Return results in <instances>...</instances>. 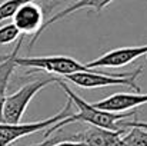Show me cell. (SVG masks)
<instances>
[{"mask_svg": "<svg viewBox=\"0 0 147 146\" xmlns=\"http://www.w3.org/2000/svg\"><path fill=\"white\" fill-rule=\"evenodd\" d=\"M147 54V45L143 46H130V48L113 49L101 54L100 57L86 63L89 69H98V67H123L129 63L134 62L139 57Z\"/></svg>", "mask_w": 147, "mask_h": 146, "instance_id": "obj_7", "label": "cell"}, {"mask_svg": "<svg viewBox=\"0 0 147 146\" xmlns=\"http://www.w3.org/2000/svg\"><path fill=\"white\" fill-rule=\"evenodd\" d=\"M59 141H61V139L60 138H50V139H46V141H43L40 143H36V145H32V146H51L54 145L56 142H59Z\"/></svg>", "mask_w": 147, "mask_h": 146, "instance_id": "obj_16", "label": "cell"}, {"mask_svg": "<svg viewBox=\"0 0 147 146\" xmlns=\"http://www.w3.org/2000/svg\"><path fill=\"white\" fill-rule=\"evenodd\" d=\"M71 106H73L71 100L67 99L64 107L59 113L53 115L51 117H47V119L37 120V122H30V123H20V122L19 123H4V122H0V146H10L17 139H22L27 135H33V133L42 132L45 129H49L50 126H53L59 120H63L71 115Z\"/></svg>", "mask_w": 147, "mask_h": 146, "instance_id": "obj_5", "label": "cell"}, {"mask_svg": "<svg viewBox=\"0 0 147 146\" xmlns=\"http://www.w3.org/2000/svg\"><path fill=\"white\" fill-rule=\"evenodd\" d=\"M120 128L126 129V128H142V129H147V122H142V120H120L119 123Z\"/></svg>", "mask_w": 147, "mask_h": 146, "instance_id": "obj_14", "label": "cell"}, {"mask_svg": "<svg viewBox=\"0 0 147 146\" xmlns=\"http://www.w3.org/2000/svg\"><path fill=\"white\" fill-rule=\"evenodd\" d=\"M13 24L20 32V35L36 36L45 23V13L36 0H29L22 3L13 14Z\"/></svg>", "mask_w": 147, "mask_h": 146, "instance_id": "obj_6", "label": "cell"}, {"mask_svg": "<svg viewBox=\"0 0 147 146\" xmlns=\"http://www.w3.org/2000/svg\"><path fill=\"white\" fill-rule=\"evenodd\" d=\"M143 65L137 66L131 72L126 73H106L97 69H90L86 72H76L67 75L61 79L69 80L70 83L84 88V89H94V88H106V86H126L136 92H142L140 85L137 83L139 76L143 73Z\"/></svg>", "mask_w": 147, "mask_h": 146, "instance_id": "obj_2", "label": "cell"}, {"mask_svg": "<svg viewBox=\"0 0 147 146\" xmlns=\"http://www.w3.org/2000/svg\"><path fill=\"white\" fill-rule=\"evenodd\" d=\"M111 1H114V0H76V1H74V3H71L70 6H67V7H64V9L59 10V12H56L54 14H51L49 19L42 24V27H40L39 33H37L36 36H33V37H32V40H30V43H29V52L32 50L33 45L39 40V37L42 36V33H43L49 26H51L53 23H56V22H59V20H61V19H64V17H67V16H70V14L76 13V12L86 10V9H90V10H94V12L100 13V12H101L107 4H110Z\"/></svg>", "mask_w": 147, "mask_h": 146, "instance_id": "obj_8", "label": "cell"}, {"mask_svg": "<svg viewBox=\"0 0 147 146\" xmlns=\"http://www.w3.org/2000/svg\"><path fill=\"white\" fill-rule=\"evenodd\" d=\"M20 36V32L13 23L4 24L0 27V45H10Z\"/></svg>", "mask_w": 147, "mask_h": 146, "instance_id": "obj_13", "label": "cell"}, {"mask_svg": "<svg viewBox=\"0 0 147 146\" xmlns=\"http://www.w3.org/2000/svg\"><path fill=\"white\" fill-rule=\"evenodd\" d=\"M56 83L64 90V93L67 95V99L71 100L73 105L77 106L79 112L77 113H71V123L74 122H86L92 126H97L103 129H109V130H119L123 129L119 126L120 120H124L130 116H133L131 112H123V113H113V112H106L97 109L93 103L86 102L83 97L76 95V92H73L69 85L64 82V79L57 77L56 76Z\"/></svg>", "mask_w": 147, "mask_h": 146, "instance_id": "obj_1", "label": "cell"}, {"mask_svg": "<svg viewBox=\"0 0 147 146\" xmlns=\"http://www.w3.org/2000/svg\"><path fill=\"white\" fill-rule=\"evenodd\" d=\"M0 1H4V0H0Z\"/></svg>", "mask_w": 147, "mask_h": 146, "instance_id": "obj_18", "label": "cell"}, {"mask_svg": "<svg viewBox=\"0 0 147 146\" xmlns=\"http://www.w3.org/2000/svg\"><path fill=\"white\" fill-rule=\"evenodd\" d=\"M121 142L124 146H147V129L130 128L129 132L123 133Z\"/></svg>", "mask_w": 147, "mask_h": 146, "instance_id": "obj_12", "label": "cell"}, {"mask_svg": "<svg viewBox=\"0 0 147 146\" xmlns=\"http://www.w3.org/2000/svg\"><path fill=\"white\" fill-rule=\"evenodd\" d=\"M51 83H56V76H43L33 82H29L23 85L17 92L11 95H6L4 97V106H3V122L4 123H19L29 106V103L33 100L43 88L49 86Z\"/></svg>", "mask_w": 147, "mask_h": 146, "instance_id": "obj_3", "label": "cell"}, {"mask_svg": "<svg viewBox=\"0 0 147 146\" xmlns=\"http://www.w3.org/2000/svg\"><path fill=\"white\" fill-rule=\"evenodd\" d=\"M51 146H86L83 142H77V141H59Z\"/></svg>", "mask_w": 147, "mask_h": 146, "instance_id": "obj_15", "label": "cell"}, {"mask_svg": "<svg viewBox=\"0 0 147 146\" xmlns=\"http://www.w3.org/2000/svg\"><path fill=\"white\" fill-rule=\"evenodd\" d=\"M17 67L23 69H33L34 72H45L51 76L64 77L67 75L76 72H86L90 70L86 65L77 62L70 56H33V57H19L14 59Z\"/></svg>", "mask_w": 147, "mask_h": 146, "instance_id": "obj_4", "label": "cell"}, {"mask_svg": "<svg viewBox=\"0 0 147 146\" xmlns=\"http://www.w3.org/2000/svg\"><path fill=\"white\" fill-rule=\"evenodd\" d=\"M126 130H109L97 126H87L80 133L74 135V141L83 142L86 146H124L121 142V136Z\"/></svg>", "mask_w": 147, "mask_h": 146, "instance_id": "obj_9", "label": "cell"}, {"mask_svg": "<svg viewBox=\"0 0 147 146\" xmlns=\"http://www.w3.org/2000/svg\"><path fill=\"white\" fill-rule=\"evenodd\" d=\"M4 96H0V122H3V106H4Z\"/></svg>", "mask_w": 147, "mask_h": 146, "instance_id": "obj_17", "label": "cell"}, {"mask_svg": "<svg viewBox=\"0 0 147 146\" xmlns=\"http://www.w3.org/2000/svg\"><path fill=\"white\" fill-rule=\"evenodd\" d=\"M24 40V36L20 35V39H19V43L16 45V48L13 49L11 53L9 54H3L0 56V96H4L6 95V90H7V85H9V80L11 77V75L14 73L16 70V56L19 54V50L20 46Z\"/></svg>", "mask_w": 147, "mask_h": 146, "instance_id": "obj_11", "label": "cell"}, {"mask_svg": "<svg viewBox=\"0 0 147 146\" xmlns=\"http://www.w3.org/2000/svg\"><path fill=\"white\" fill-rule=\"evenodd\" d=\"M147 103V93H116L111 96L106 97L103 100L93 102V105L106 112H113V113H123L129 112L131 109H136L142 105Z\"/></svg>", "mask_w": 147, "mask_h": 146, "instance_id": "obj_10", "label": "cell"}]
</instances>
